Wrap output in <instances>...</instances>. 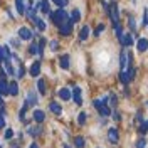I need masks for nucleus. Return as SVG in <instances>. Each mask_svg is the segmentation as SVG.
I'll use <instances>...</instances> for the list:
<instances>
[{"mask_svg": "<svg viewBox=\"0 0 148 148\" xmlns=\"http://www.w3.org/2000/svg\"><path fill=\"white\" fill-rule=\"evenodd\" d=\"M92 106L99 111V114L104 116V118H108L111 114V108L108 106V96H104L103 99H94L92 101Z\"/></svg>", "mask_w": 148, "mask_h": 148, "instance_id": "1", "label": "nucleus"}, {"mask_svg": "<svg viewBox=\"0 0 148 148\" xmlns=\"http://www.w3.org/2000/svg\"><path fill=\"white\" fill-rule=\"evenodd\" d=\"M49 17H51V20H52V24L56 27H59L61 24H64L69 18V15H67V12L64 9H57L56 12H49Z\"/></svg>", "mask_w": 148, "mask_h": 148, "instance_id": "2", "label": "nucleus"}, {"mask_svg": "<svg viewBox=\"0 0 148 148\" xmlns=\"http://www.w3.org/2000/svg\"><path fill=\"white\" fill-rule=\"evenodd\" d=\"M108 15L111 17V22H113V27H116V25H120V10H118V5L113 2L110 5V9H108Z\"/></svg>", "mask_w": 148, "mask_h": 148, "instance_id": "3", "label": "nucleus"}, {"mask_svg": "<svg viewBox=\"0 0 148 148\" xmlns=\"http://www.w3.org/2000/svg\"><path fill=\"white\" fill-rule=\"evenodd\" d=\"M32 37H34L32 29H29V27H20L18 29V39H22V40H30Z\"/></svg>", "mask_w": 148, "mask_h": 148, "instance_id": "4", "label": "nucleus"}, {"mask_svg": "<svg viewBox=\"0 0 148 148\" xmlns=\"http://www.w3.org/2000/svg\"><path fill=\"white\" fill-rule=\"evenodd\" d=\"M73 22H71V20H69V18H67V20H66L64 24H61V25H59V32H61V34H62V36H69V34H71V32H73Z\"/></svg>", "mask_w": 148, "mask_h": 148, "instance_id": "5", "label": "nucleus"}, {"mask_svg": "<svg viewBox=\"0 0 148 148\" xmlns=\"http://www.w3.org/2000/svg\"><path fill=\"white\" fill-rule=\"evenodd\" d=\"M71 98L74 99L76 104H83V92H81V88H79V86H74V88H73Z\"/></svg>", "mask_w": 148, "mask_h": 148, "instance_id": "6", "label": "nucleus"}, {"mask_svg": "<svg viewBox=\"0 0 148 148\" xmlns=\"http://www.w3.org/2000/svg\"><path fill=\"white\" fill-rule=\"evenodd\" d=\"M118 40H120V44H123L125 47H130V46L135 44V40H133V36H131V34H123Z\"/></svg>", "mask_w": 148, "mask_h": 148, "instance_id": "7", "label": "nucleus"}, {"mask_svg": "<svg viewBox=\"0 0 148 148\" xmlns=\"http://www.w3.org/2000/svg\"><path fill=\"white\" fill-rule=\"evenodd\" d=\"M37 101H39V99H37V94L34 91H29L27 96H25V104H27V106H36Z\"/></svg>", "mask_w": 148, "mask_h": 148, "instance_id": "8", "label": "nucleus"}, {"mask_svg": "<svg viewBox=\"0 0 148 148\" xmlns=\"http://www.w3.org/2000/svg\"><path fill=\"white\" fill-rule=\"evenodd\" d=\"M108 140H110L113 145H116V143H118V140H120L118 130H116V128H110V130H108Z\"/></svg>", "mask_w": 148, "mask_h": 148, "instance_id": "9", "label": "nucleus"}, {"mask_svg": "<svg viewBox=\"0 0 148 148\" xmlns=\"http://www.w3.org/2000/svg\"><path fill=\"white\" fill-rule=\"evenodd\" d=\"M59 64H61V67H62L64 71H67L69 66H71V57H69V54H62L61 56V57H59Z\"/></svg>", "mask_w": 148, "mask_h": 148, "instance_id": "10", "label": "nucleus"}, {"mask_svg": "<svg viewBox=\"0 0 148 148\" xmlns=\"http://www.w3.org/2000/svg\"><path fill=\"white\" fill-rule=\"evenodd\" d=\"M30 76H34V77H37L39 74H40V61H36V62H32V66H30Z\"/></svg>", "mask_w": 148, "mask_h": 148, "instance_id": "11", "label": "nucleus"}, {"mask_svg": "<svg viewBox=\"0 0 148 148\" xmlns=\"http://www.w3.org/2000/svg\"><path fill=\"white\" fill-rule=\"evenodd\" d=\"M46 44H47V40L44 37H40L39 42H37V54H39V57H44V47H46Z\"/></svg>", "mask_w": 148, "mask_h": 148, "instance_id": "12", "label": "nucleus"}, {"mask_svg": "<svg viewBox=\"0 0 148 148\" xmlns=\"http://www.w3.org/2000/svg\"><path fill=\"white\" fill-rule=\"evenodd\" d=\"M128 66V54L125 51H121V56H120V71H125Z\"/></svg>", "mask_w": 148, "mask_h": 148, "instance_id": "13", "label": "nucleus"}, {"mask_svg": "<svg viewBox=\"0 0 148 148\" xmlns=\"http://www.w3.org/2000/svg\"><path fill=\"white\" fill-rule=\"evenodd\" d=\"M57 94H59V98H61L62 101H69V99H71V91H69L67 88H61Z\"/></svg>", "mask_w": 148, "mask_h": 148, "instance_id": "14", "label": "nucleus"}, {"mask_svg": "<svg viewBox=\"0 0 148 148\" xmlns=\"http://www.w3.org/2000/svg\"><path fill=\"white\" fill-rule=\"evenodd\" d=\"M44 120H46V113H44V111L42 110H36L34 111V121H37V123L40 125Z\"/></svg>", "mask_w": 148, "mask_h": 148, "instance_id": "15", "label": "nucleus"}, {"mask_svg": "<svg viewBox=\"0 0 148 148\" xmlns=\"http://www.w3.org/2000/svg\"><path fill=\"white\" fill-rule=\"evenodd\" d=\"M9 94H10V96H17V94H18V84H17V81L9 83Z\"/></svg>", "mask_w": 148, "mask_h": 148, "instance_id": "16", "label": "nucleus"}, {"mask_svg": "<svg viewBox=\"0 0 148 148\" xmlns=\"http://www.w3.org/2000/svg\"><path fill=\"white\" fill-rule=\"evenodd\" d=\"M69 20H71V22H79V20H81V10L79 9H74L73 12H71V15H69Z\"/></svg>", "mask_w": 148, "mask_h": 148, "instance_id": "17", "label": "nucleus"}, {"mask_svg": "<svg viewBox=\"0 0 148 148\" xmlns=\"http://www.w3.org/2000/svg\"><path fill=\"white\" fill-rule=\"evenodd\" d=\"M49 110L52 111L54 114H61V113H62V108H61V104H59V103H56V101H52L51 104H49Z\"/></svg>", "mask_w": 148, "mask_h": 148, "instance_id": "18", "label": "nucleus"}, {"mask_svg": "<svg viewBox=\"0 0 148 148\" xmlns=\"http://www.w3.org/2000/svg\"><path fill=\"white\" fill-rule=\"evenodd\" d=\"M15 9H17L18 15L25 14V3H24V0H15Z\"/></svg>", "mask_w": 148, "mask_h": 148, "instance_id": "19", "label": "nucleus"}, {"mask_svg": "<svg viewBox=\"0 0 148 148\" xmlns=\"http://www.w3.org/2000/svg\"><path fill=\"white\" fill-rule=\"evenodd\" d=\"M136 47H138L140 52H147V51H148V40H147V39H140L138 44H136Z\"/></svg>", "mask_w": 148, "mask_h": 148, "instance_id": "20", "label": "nucleus"}, {"mask_svg": "<svg viewBox=\"0 0 148 148\" xmlns=\"http://www.w3.org/2000/svg\"><path fill=\"white\" fill-rule=\"evenodd\" d=\"M89 30H91V29L88 27V25H84V27L81 29V32H79V40H86V39L89 37Z\"/></svg>", "mask_w": 148, "mask_h": 148, "instance_id": "21", "label": "nucleus"}, {"mask_svg": "<svg viewBox=\"0 0 148 148\" xmlns=\"http://www.w3.org/2000/svg\"><path fill=\"white\" fill-rule=\"evenodd\" d=\"M40 131H42L40 126H30V128H27V133L30 135V136H39V135H40Z\"/></svg>", "mask_w": 148, "mask_h": 148, "instance_id": "22", "label": "nucleus"}, {"mask_svg": "<svg viewBox=\"0 0 148 148\" xmlns=\"http://www.w3.org/2000/svg\"><path fill=\"white\" fill-rule=\"evenodd\" d=\"M0 94H9V83L0 79Z\"/></svg>", "mask_w": 148, "mask_h": 148, "instance_id": "23", "label": "nucleus"}, {"mask_svg": "<svg viewBox=\"0 0 148 148\" xmlns=\"http://www.w3.org/2000/svg\"><path fill=\"white\" fill-rule=\"evenodd\" d=\"M74 145H76V148H84L86 147V141H84L83 136H76L74 138Z\"/></svg>", "mask_w": 148, "mask_h": 148, "instance_id": "24", "label": "nucleus"}, {"mask_svg": "<svg viewBox=\"0 0 148 148\" xmlns=\"http://www.w3.org/2000/svg\"><path fill=\"white\" fill-rule=\"evenodd\" d=\"M36 84H37V91L40 94H46V83H44V79H39Z\"/></svg>", "mask_w": 148, "mask_h": 148, "instance_id": "25", "label": "nucleus"}, {"mask_svg": "<svg viewBox=\"0 0 148 148\" xmlns=\"http://www.w3.org/2000/svg\"><path fill=\"white\" fill-rule=\"evenodd\" d=\"M128 25H130V30H131V32H136V20H135L133 15L128 17Z\"/></svg>", "mask_w": 148, "mask_h": 148, "instance_id": "26", "label": "nucleus"}, {"mask_svg": "<svg viewBox=\"0 0 148 148\" xmlns=\"http://www.w3.org/2000/svg\"><path fill=\"white\" fill-rule=\"evenodd\" d=\"M34 24L37 25V29H39V30H46V22H44L42 18H39V17H37Z\"/></svg>", "mask_w": 148, "mask_h": 148, "instance_id": "27", "label": "nucleus"}, {"mask_svg": "<svg viewBox=\"0 0 148 148\" xmlns=\"http://www.w3.org/2000/svg\"><path fill=\"white\" fill-rule=\"evenodd\" d=\"M51 2H52L54 5H57L59 9H64L66 5H67V2H69V0H51Z\"/></svg>", "mask_w": 148, "mask_h": 148, "instance_id": "28", "label": "nucleus"}, {"mask_svg": "<svg viewBox=\"0 0 148 148\" xmlns=\"http://www.w3.org/2000/svg\"><path fill=\"white\" fill-rule=\"evenodd\" d=\"M27 104H25V103H24V106H22V110H20V113H18V118H20V120L22 121H25V111H27Z\"/></svg>", "mask_w": 148, "mask_h": 148, "instance_id": "29", "label": "nucleus"}, {"mask_svg": "<svg viewBox=\"0 0 148 148\" xmlns=\"http://www.w3.org/2000/svg\"><path fill=\"white\" fill-rule=\"evenodd\" d=\"M49 47H51L52 52H56V51H59V42H57V40H51V42H49Z\"/></svg>", "mask_w": 148, "mask_h": 148, "instance_id": "30", "label": "nucleus"}, {"mask_svg": "<svg viewBox=\"0 0 148 148\" xmlns=\"http://www.w3.org/2000/svg\"><path fill=\"white\" fill-rule=\"evenodd\" d=\"M24 74H25V69H24V64L20 62V66H18V69H17V73H15V76H17V77H24Z\"/></svg>", "mask_w": 148, "mask_h": 148, "instance_id": "31", "label": "nucleus"}, {"mask_svg": "<svg viewBox=\"0 0 148 148\" xmlns=\"http://www.w3.org/2000/svg\"><path fill=\"white\" fill-rule=\"evenodd\" d=\"M108 101L111 103V106H116V104H118V98H116V94H110Z\"/></svg>", "mask_w": 148, "mask_h": 148, "instance_id": "32", "label": "nucleus"}, {"mask_svg": "<svg viewBox=\"0 0 148 148\" xmlns=\"http://www.w3.org/2000/svg\"><path fill=\"white\" fill-rule=\"evenodd\" d=\"M77 123H79V125H84V123H86V113H79V114H77Z\"/></svg>", "mask_w": 148, "mask_h": 148, "instance_id": "33", "label": "nucleus"}, {"mask_svg": "<svg viewBox=\"0 0 148 148\" xmlns=\"http://www.w3.org/2000/svg\"><path fill=\"white\" fill-rule=\"evenodd\" d=\"M135 147H136V148H145V147H147V140L140 138L138 141H136V145H135Z\"/></svg>", "mask_w": 148, "mask_h": 148, "instance_id": "34", "label": "nucleus"}, {"mask_svg": "<svg viewBox=\"0 0 148 148\" xmlns=\"http://www.w3.org/2000/svg\"><path fill=\"white\" fill-rule=\"evenodd\" d=\"M103 30H104V25H103V24H99L98 27L94 29V36H99V34H101Z\"/></svg>", "mask_w": 148, "mask_h": 148, "instance_id": "35", "label": "nucleus"}, {"mask_svg": "<svg viewBox=\"0 0 148 148\" xmlns=\"http://www.w3.org/2000/svg\"><path fill=\"white\" fill-rule=\"evenodd\" d=\"M29 52H30V54H37V42L30 44V47H29Z\"/></svg>", "mask_w": 148, "mask_h": 148, "instance_id": "36", "label": "nucleus"}, {"mask_svg": "<svg viewBox=\"0 0 148 148\" xmlns=\"http://www.w3.org/2000/svg\"><path fill=\"white\" fill-rule=\"evenodd\" d=\"M140 131H141V133H147V131H148V121H143V123H141Z\"/></svg>", "mask_w": 148, "mask_h": 148, "instance_id": "37", "label": "nucleus"}, {"mask_svg": "<svg viewBox=\"0 0 148 148\" xmlns=\"http://www.w3.org/2000/svg\"><path fill=\"white\" fill-rule=\"evenodd\" d=\"M10 46L12 47H20V40H18V39H10Z\"/></svg>", "mask_w": 148, "mask_h": 148, "instance_id": "38", "label": "nucleus"}, {"mask_svg": "<svg viewBox=\"0 0 148 148\" xmlns=\"http://www.w3.org/2000/svg\"><path fill=\"white\" fill-rule=\"evenodd\" d=\"M12 136H14V131H12V130H7V131H5V138L10 140Z\"/></svg>", "mask_w": 148, "mask_h": 148, "instance_id": "39", "label": "nucleus"}, {"mask_svg": "<svg viewBox=\"0 0 148 148\" xmlns=\"http://www.w3.org/2000/svg\"><path fill=\"white\" fill-rule=\"evenodd\" d=\"M3 59H5V54H3V47L0 46V62H3Z\"/></svg>", "mask_w": 148, "mask_h": 148, "instance_id": "40", "label": "nucleus"}, {"mask_svg": "<svg viewBox=\"0 0 148 148\" xmlns=\"http://www.w3.org/2000/svg\"><path fill=\"white\" fill-rule=\"evenodd\" d=\"M5 126V120H3V116H0V130Z\"/></svg>", "mask_w": 148, "mask_h": 148, "instance_id": "41", "label": "nucleus"}, {"mask_svg": "<svg viewBox=\"0 0 148 148\" xmlns=\"http://www.w3.org/2000/svg\"><path fill=\"white\" fill-rule=\"evenodd\" d=\"M113 118H114L116 121H120L121 120V114H120V113H114V114H113Z\"/></svg>", "mask_w": 148, "mask_h": 148, "instance_id": "42", "label": "nucleus"}, {"mask_svg": "<svg viewBox=\"0 0 148 148\" xmlns=\"http://www.w3.org/2000/svg\"><path fill=\"white\" fill-rule=\"evenodd\" d=\"M30 148H39V145H37V143H32V145H30Z\"/></svg>", "mask_w": 148, "mask_h": 148, "instance_id": "43", "label": "nucleus"}, {"mask_svg": "<svg viewBox=\"0 0 148 148\" xmlns=\"http://www.w3.org/2000/svg\"><path fill=\"white\" fill-rule=\"evenodd\" d=\"M2 103H3V101H2V94H0V106H2Z\"/></svg>", "mask_w": 148, "mask_h": 148, "instance_id": "44", "label": "nucleus"}, {"mask_svg": "<svg viewBox=\"0 0 148 148\" xmlns=\"http://www.w3.org/2000/svg\"><path fill=\"white\" fill-rule=\"evenodd\" d=\"M64 148H71V147H69V145H64Z\"/></svg>", "mask_w": 148, "mask_h": 148, "instance_id": "45", "label": "nucleus"}]
</instances>
